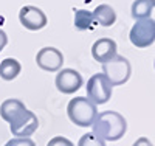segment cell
I'll return each mask as SVG.
<instances>
[{
    "label": "cell",
    "mask_w": 155,
    "mask_h": 146,
    "mask_svg": "<svg viewBox=\"0 0 155 146\" xmlns=\"http://www.w3.org/2000/svg\"><path fill=\"white\" fill-rule=\"evenodd\" d=\"M6 44H8V36L3 30H0V51L6 47Z\"/></svg>",
    "instance_id": "20"
},
{
    "label": "cell",
    "mask_w": 155,
    "mask_h": 146,
    "mask_svg": "<svg viewBox=\"0 0 155 146\" xmlns=\"http://www.w3.org/2000/svg\"><path fill=\"white\" fill-rule=\"evenodd\" d=\"M67 115L73 124L79 127H87L93 124L98 115V109L96 104L87 97H76L70 100L67 106Z\"/></svg>",
    "instance_id": "2"
},
{
    "label": "cell",
    "mask_w": 155,
    "mask_h": 146,
    "mask_svg": "<svg viewBox=\"0 0 155 146\" xmlns=\"http://www.w3.org/2000/svg\"><path fill=\"white\" fill-rule=\"evenodd\" d=\"M93 134L102 140L107 141H116L121 137H124L127 131V121L126 118L115 110H106L96 115L95 121L92 124Z\"/></svg>",
    "instance_id": "1"
},
{
    "label": "cell",
    "mask_w": 155,
    "mask_h": 146,
    "mask_svg": "<svg viewBox=\"0 0 155 146\" xmlns=\"http://www.w3.org/2000/svg\"><path fill=\"white\" fill-rule=\"evenodd\" d=\"M19 20L20 23L25 26L27 30L31 31H37V30H42L44 26L47 25V16L45 12L33 5H27L23 6L19 11Z\"/></svg>",
    "instance_id": "7"
},
{
    "label": "cell",
    "mask_w": 155,
    "mask_h": 146,
    "mask_svg": "<svg viewBox=\"0 0 155 146\" xmlns=\"http://www.w3.org/2000/svg\"><path fill=\"white\" fill-rule=\"evenodd\" d=\"M47 146H74L68 138H65V137H61V135H58V137H53L48 143H47Z\"/></svg>",
    "instance_id": "18"
},
{
    "label": "cell",
    "mask_w": 155,
    "mask_h": 146,
    "mask_svg": "<svg viewBox=\"0 0 155 146\" xmlns=\"http://www.w3.org/2000/svg\"><path fill=\"white\" fill-rule=\"evenodd\" d=\"M116 50H118V47H116V42L113 41V39H110V37H101L92 47V56H93V59L96 62L104 64L109 59H112L115 55H118Z\"/></svg>",
    "instance_id": "10"
},
{
    "label": "cell",
    "mask_w": 155,
    "mask_h": 146,
    "mask_svg": "<svg viewBox=\"0 0 155 146\" xmlns=\"http://www.w3.org/2000/svg\"><path fill=\"white\" fill-rule=\"evenodd\" d=\"M153 67H155V61H153Z\"/></svg>",
    "instance_id": "22"
},
{
    "label": "cell",
    "mask_w": 155,
    "mask_h": 146,
    "mask_svg": "<svg viewBox=\"0 0 155 146\" xmlns=\"http://www.w3.org/2000/svg\"><path fill=\"white\" fill-rule=\"evenodd\" d=\"M129 39L137 48L150 47L155 42V20L152 17L137 20L135 25L130 28Z\"/></svg>",
    "instance_id": "4"
},
{
    "label": "cell",
    "mask_w": 155,
    "mask_h": 146,
    "mask_svg": "<svg viewBox=\"0 0 155 146\" xmlns=\"http://www.w3.org/2000/svg\"><path fill=\"white\" fill-rule=\"evenodd\" d=\"M37 127H39L37 117L34 115V112H31L28 109L22 114V117L19 120H16L14 123L9 124L11 134L14 137H30L37 131Z\"/></svg>",
    "instance_id": "9"
},
{
    "label": "cell",
    "mask_w": 155,
    "mask_h": 146,
    "mask_svg": "<svg viewBox=\"0 0 155 146\" xmlns=\"http://www.w3.org/2000/svg\"><path fill=\"white\" fill-rule=\"evenodd\" d=\"M36 62H37L39 67L45 72H58V70L62 69L64 56L54 47H44L42 50L37 51Z\"/></svg>",
    "instance_id": "8"
},
{
    "label": "cell",
    "mask_w": 155,
    "mask_h": 146,
    "mask_svg": "<svg viewBox=\"0 0 155 146\" xmlns=\"http://www.w3.org/2000/svg\"><path fill=\"white\" fill-rule=\"evenodd\" d=\"M132 146H153V144H152V141H150L149 138H146V137H140Z\"/></svg>",
    "instance_id": "19"
},
{
    "label": "cell",
    "mask_w": 155,
    "mask_h": 146,
    "mask_svg": "<svg viewBox=\"0 0 155 146\" xmlns=\"http://www.w3.org/2000/svg\"><path fill=\"white\" fill-rule=\"evenodd\" d=\"M92 14H93V22H96L101 26H110L116 22V12L107 3L98 5Z\"/></svg>",
    "instance_id": "12"
},
{
    "label": "cell",
    "mask_w": 155,
    "mask_h": 146,
    "mask_svg": "<svg viewBox=\"0 0 155 146\" xmlns=\"http://www.w3.org/2000/svg\"><path fill=\"white\" fill-rule=\"evenodd\" d=\"M22 70V65L17 59L14 58H6L0 62V78L5 81H12L19 76Z\"/></svg>",
    "instance_id": "13"
},
{
    "label": "cell",
    "mask_w": 155,
    "mask_h": 146,
    "mask_svg": "<svg viewBox=\"0 0 155 146\" xmlns=\"http://www.w3.org/2000/svg\"><path fill=\"white\" fill-rule=\"evenodd\" d=\"M25 110H27V107H25V104L20 100L9 98V100H5L2 103V106H0V117H2L6 123L11 124L16 120H19Z\"/></svg>",
    "instance_id": "11"
},
{
    "label": "cell",
    "mask_w": 155,
    "mask_h": 146,
    "mask_svg": "<svg viewBox=\"0 0 155 146\" xmlns=\"http://www.w3.org/2000/svg\"><path fill=\"white\" fill-rule=\"evenodd\" d=\"M112 89L113 86L107 79L104 73H96L87 81V98L92 100L96 106L98 104H106L112 98Z\"/></svg>",
    "instance_id": "5"
},
{
    "label": "cell",
    "mask_w": 155,
    "mask_h": 146,
    "mask_svg": "<svg viewBox=\"0 0 155 146\" xmlns=\"http://www.w3.org/2000/svg\"><path fill=\"white\" fill-rule=\"evenodd\" d=\"M5 146H36V143L28 137H16V138L9 140Z\"/></svg>",
    "instance_id": "17"
},
{
    "label": "cell",
    "mask_w": 155,
    "mask_h": 146,
    "mask_svg": "<svg viewBox=\"0 0 155 146\" xmlns=\"http://www.w3.org/2000/svg\"><path fill=\"white\" fill-rule=\"evenodd\" d=\"M93 23V14L92 11L87 9H78L74 11V26L78 30H88Z\"/></svg>",
    "instance_id": "15"
},
{
    "label": "cell",
    "mask_w": 155,
    "mask_h": 146,
    "mask_svg": "<svg viewBox=\"0 0 155 146\" xmlns=\"http://www.w3.org/2000/svg\"><path fill=\"white\" fill-rule=\"evenodd\" d=\"M78 146H106V141L102 138H99V137H96L92 132V134H84L79 138Z\"/></svg>",
    "instance_id": "16"
},
{
    "label": "cell",
    "mask_w": 155,
    "mask_h": 146,
    "mask_svg": "<svg viewBox=\"0 0 155 146\" xmlns=\"http://www.w3.org/2000/svg\"><path fill=\"white\" fill-rule=\"evenodd\" d=\"M152 5L147 2V0H135L132 3V17L135 20H140V19H147L150 17V12H152Z\"/></svg>",
    "instance_id": "14"
},
{
    "label": "cell",
    "mask_w": 155,
    "mask_h": 146,
    "mask_svg": "<svg viewBox=\"0 0 155 146\" xmlns=\"http://www.w3.org/2000/svg\"><path fill=\"white\" fill-rule=\"evenodd\" d=\"M147 2H149V3L152 5V6H155V0H147Z\"/></svg>",
    "instance_id": "21"
},
{
    "label": "cell",
    "mask_w": 155,
    "mask_h": 146,
    "mask_svg": "<svg viewBox=\"0 0 155 146\" xmlns=\"http://www.w3.org/2000/svg\"><path fill=\"white\" fill-rule=\"evenodd\" d=\"M84 84V79L79 72H76L73 69H62L56 75V87L59 92L65 95H71L74 92H78Z\"/></svg>",
    "instance_id": "6"
},
{
    "label": "cell",
    "mask_w": 155,
    "mask_h": 146,
    "mask_svg": "<svg viewBox=\"0 0 155 146\" xmlns=\"http://www.w3.org/2000/svg\"><path fill=\"white\" fill-rule=\"evenodd\" d=\"M102 73L107 76V79L110 81V84L115 86H123L129 81L132 73V67L124 56L115 55L112 59H109L107 62L102 64Z\"/></svg>",
    "instance_id": "3"
}]
</instances>
